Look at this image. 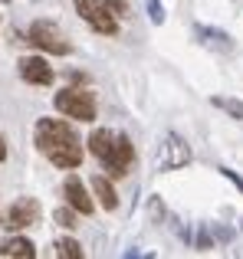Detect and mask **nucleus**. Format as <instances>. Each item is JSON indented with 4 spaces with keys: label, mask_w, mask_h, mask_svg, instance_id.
Listing matches in <instances>:
<instances>
[{
    "label": "nucleus",
    "mask_w": 243,
    "mask_h": 259,
    "mask_svg": "<svg viewBox=\"0 0 243 259\" xmlns=\"http://www.w3.org/2000/svg\"><path fill=\"white\" fill-rule=\"evenodd\" d=\"M63 194H66V203H69L76 213H92V197H89V190H86V184L79 181L76 174L72 177H66V184H63Z\"/></svg>",
    "instance_id": "nucleus-8"
},
{
    "label": "nucleus",
    "mask_w": 243,
    "mask_h": 259,
    "mask_svg": "<svg viewBox=\"0 0 243 259\" xmlns=\"http://www.w3.org/2000/svg\"><path fill=\"white\" fill-rule=\"evenodd\" d=\"M214 105H217V108H224V112H230L233 118H240V121H243V102H237V99H224V95H217V99H214Z\"/></svg>",
    "instance_id": "nucleus-15"
},
{
    "label": "nucleus",
    "mask_w": 243,
    "mask_h": 259,
    "mask_svg": "<svg viewBox=\"0 0 243 259\" xmlns=\"http://www.w3.org/2000/svg\"><path fill=\"white\" fill-rule=\"evenodd\" d=\"M99 4H105L112 13H115V17H128V7L122 4V0H99Z\"/></svg>",
    "instance_id": "nucleus-18"
},
{
    "label": "nucleus",
    "mask_w": 243,
    "mask_h": 259,
    "mask_svg": "<svg viewBox=\"0 0 243 259\" xmlns=\"http://www.w3.org/2000/svg\"><path fill=\"white\" fill-rule=\"evenodd\" d=\"M112 145H115V135L109 132V128H96L92 132V138H89V151L96 154L99 161H105L112 154Z\"/></svg>",
    "instance_id": "nucleus-10"
},
{
    "label": "nucleus",
    "mask_w": 243,
    "mask_h": 259,
    "mask_svg": "<svg viewBox=\"0 0 243 259\" xmlns=\"http://www.w3.org/2000/svg\"><path fill=\"white\" fill-rule=\"evenodd\" d=\"M132 158H135V148L132 141L125 138V135H115V145H112V154L102 161L105 171H109L112 177H125L128 167H132Z\"/></svg>",
    "instance_id": "nucleus-7"
},
{
    "label": "nucleus",
    "mask_w": 243,
    "mask_h": 259,
    "mask_svg": "<svg viewBox=\"0 0 243 259\" xmlns=\"http://www.w3.org/2000/svg\"><path fill=\"white\" fill-rule=\"evenodd\" d=\"M148 17H151V23H165V10L158 0H148Z\"/></svg>",
    "instance_id": "nucleus-16"
},
{
    "label": "nucleus",
    "mask_w": 243,
    "mask_h": 259,
    "mask_svg": "<svg viewBox=\"0 0 243 259\" xmlns=\"http://www.w3.org/2000/svg\"><path fill=\"white\" fill-rule=\"evenodd\" d=\"M0 256H7V259H33L36 256V249H33V243L30 240H7L4 246H0Z\"/></svg>",
    "instance_id": "nucleus-12"
},
{
    "label": "nucleus",
    "mask_w": 243,
    "mask_h": 259,
    "mask_svg": "<svg viewBox=\"0 0 243 259\" xmlns=\"http://www.w3.org/2000/svg\"><path fill=\"white\" fill-rule=\"evenodd\" d=\"M7 158V141H4V135H0V161Z\"/></svg>",
    "instance_id": "nucleus-20"
},
{
    "label": "nucleus",
    "mask_w": 243,
    "mask_h": 259,
    "mask_svg": "<svg viewBox=\"0 0 243 259\" xmlns=\"http://www.w3.org/2000/svg\"><path fill=\"white\" fill-rule=\"evenodd\" d=\"M197 36L204 39L207 46H214V50H230V36L227 33H220V30H207V26H197Z\"/></svg>",
    "instance_id": "nucleus-13"
},
{
    "label": "nucleus",
    "mask_w": 243,
    "mask_h": 259,
    "mask_svg": "<svg viewBox=\"0 0 243 259\" xmlns=\"http://www.w3.org/2000/svg\"><path fill=\"white\" fill-rule=\"evenodd\" d=\"M158 171H178V167L191 164V148H187L184 138H178V135H168L165 141H161L158 148Z\"/></svg>",
    "instance_id": "nucleus-4"
},
{
    "label": "nucleus",
    "mask_w": 243,
    "mask_h": 259,
    "mask_svg": "<svg viewBox=\"0 0 243 259\" xmlns=\"http://www.w3.org/2000/svg\"><path fill=\"white\" fill-rule=\"evenodd\" d=\"M53 249H56V256H63V259H83V246H79L76 240H56Z\"/></svg>",
    "instance_id": "nucleus-14"
},
{
    "label": "nucleus",
    "mask_w": 243,
    "mask_h": 259,
    "mask_svg": "<svg viewBox=\"0 0 243 259\" xmlns=\"http://www.w3.org/2000/svg\"><path fill=\"white\" fill-rule=\"evenodd\" d=\"M20 76L33 85H53V66H46V59L39 56H26L20 59Z\"/></svg>",
    "instance_id": "nucleus-9"
},
{
    "label": "nucleus",
    "mask_w": 243,
    "mask_h": 259,
    "mask_svg": "<svg viewBox=\"0 0 243 259\" xmlns=\"http://www.w3.org/2000/svg\"><path fill=\"white\" fill-rule=\"evenodd\" d=\"M76 10L83 13V20L92 26L96 33H105V36H112V33H118V17L109 10L105 4H99V0H76Z\"/></svg>",
    "instance_id": "nucleus-3"
},
{
    "label": "nucleus",
    "mask_w": 243,
    "mask_h": 259,
    "mask_svg": "<svg viewBox=\"0 0 243 259\" xmlns=\"http://www.w3.org/2000/svg\"><path fill=\"white\" fill-rule=\"evenodd\" d=\"M92 190H96L99 203H102L105 210H115V207H118V194H115V187H112V184L105 181L102 174H96V177H92Z\"/></svg>",
    "instance_id": "nucleus-11"
},
{
    "label": "nucleus",
    "mask_w": 243,
    "mask_h": 259,
    "mask_svg": "<svg viewBox=\"0 0 243 259\" xmlns=\"http://www.w3.org/2000/svg\"><path fill=\"white\" fill-rule=\"evenodd\" d=\"M39 220V203L33 197H20L4 217V227L7 230H23V227H33Z\"/></svg>",
    "instance_id": "nucleus-6"
},
{
    "label": "nucleus",
    "mask_w": 243,
    "mask_h": 259,
    "mask_svg": "<svg viewBox=\"0 0 243 259\" xmlns=\"http://www.w3.org/2000/svg\"><path fill=\"white\" fill-rule=\"evenodd\" d=\"M36 148L56 167H66V171L83 164V141L59 118H39L36 121Z\"/></svg>",
    "instance_id": "nucleus-1"
},
{
    "label": "nucleus",
    "mask_w": 243,
    "mask_h": 259,
    "mask_svg": "<svg viewBox=\"0 0 243 259\" xmlns=\"http://www.w3.org/2000/svg\"><path fill=\"white\" fill-rule=\"evenodd\" d=\"M56 220H59V227H66V230L76 227V213H72V210H56Z\"/></svg>",
    "instance_id": "nucleus-17"
},
{
    "label": "nucleus",
    "mask_w": 243,
    "mask_h": 259,
    "mask_svg": "<svg viewBox=\"0 0 243 259\" xmlns=\"http://www.w3.org/2000/svg\"><path fill=\"white\" fill-rule=\"evenodd\" d=\"M56 108L66 118L96 121V95L86 92V89H63V92H56Z\"/></svg>",
    "instance_id": "nucleus-2"
},
{
    "label": "nucleus",
    "mask_w": 243,
    "mask_h": 259,
    "mask_svg": "<svg viewBox=\"0 0 243 259\" xmlns=\"http://www.w3.org/2000/svg\"><path fill=\"white\" fill-rule=\"evenodd\" d=\"M0 4H10V0H0Z\"/></svg>",
    "instance_id": "nucleus-21"
},
{
    "label": "nucleus",
    "mask_w": 243,
    "mask_h": 259,
    "mask_svg": "<svg viewBox=\"0 0 243 259\" xmlns=\"http://www.w3.org/2000/svg\"><path fill=\"white\" fill-rule=\"evenodd\" d=\"M220 174H224V177H230V181H233V184H237V187L243 190V181H240V177L233 174V171H227V167H220Z\"/></svg>",
    "instance_id": "nucleus-19"
},
{
    "label": "nucleus",
    "mask_w": 243,
    "mask_h": 259,
    "mask_svg": "<svg viewBox=\"0 0 243 259\" xmlns=\"http://www.w3.org/2000/svg\"><path fill=\"white\" fill-rule=\"evenodd\" d=\"M30 43L36 46V50H43V53H53V56H66V53H69L66 36L53 23H46V20H39V23L30 26Z\"/></svg>",
    "instance_id": "nucleus-5"
}]
</instances>
